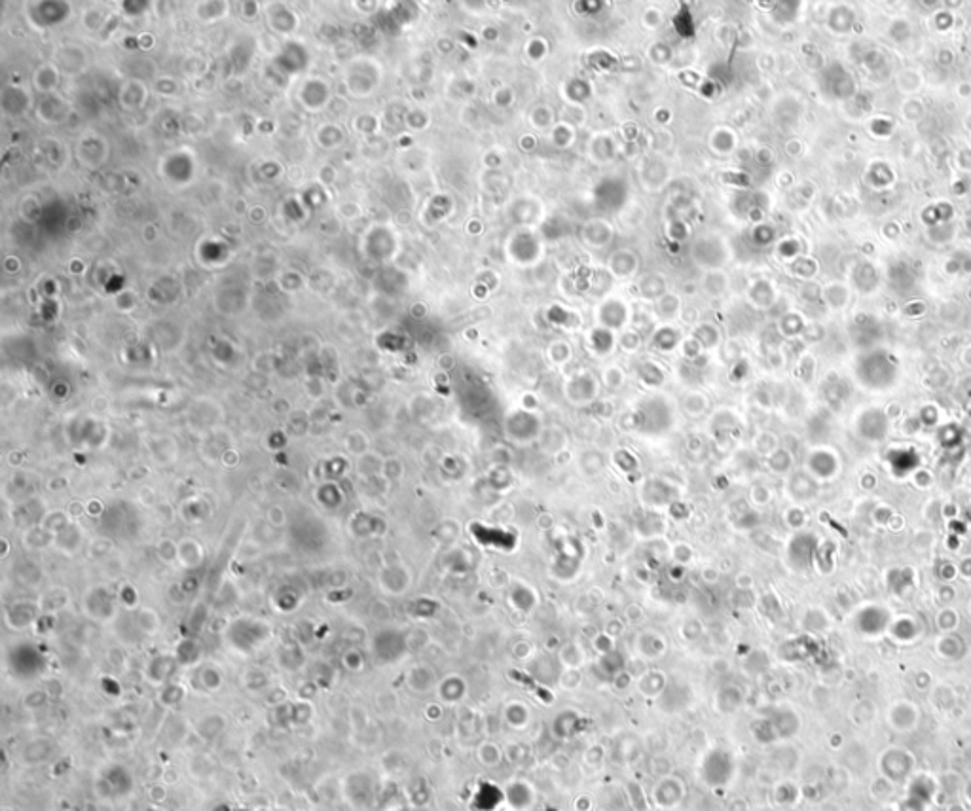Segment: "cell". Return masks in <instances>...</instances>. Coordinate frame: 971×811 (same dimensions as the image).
<instances>
[{
	"instance_id": "cell-43",
	"label": "cell",
	"mask_w": 971,
	"mask_h": 811,
	"mask_svg": "<svg viewBox=\"0 0 971 811\" xmlns=\"http://www.w3.org/2000/svg\"><path fill=\"white\" fill-rule=\"evenodd\" d=\"M616 344L621 345L626 353H636L641 347V338H639V334L636 330H624L621 334V338L616 339Z\"/></svg>"
},
{
	"instance_id": "cell-22",
	"label": "cell",
	"mask_w": 971,
	"mask_h": 811,
	"mask_svg": "<svg viewBox=\"0 0 971 811\" xmlns=\"http://www.w3.org/2000/svg\"><path fill=\"white\" fill-rule=\"evenodd\" d=\"M558 662L564 669H581L587 664V652L579 642H565L558 650Z\"/></svg>"
},
{
	"instance_id": "cell-51",
	"label": "cell",
	"mask_w": 971,
	"mask_h": 811,
	"mask_svg": "<svg viewBox=\"0 0 971 811\" xmlns=\"http://www.w3.org/2000/svg\"><path fill=\"white\" fill-rule=\"evenodd\" d=\"M611 681H613V688H616V690L624 692V690H626V688L632 684V675H630V671L624 669V671H621L619 675L613 677Z\"/></svg>"
},
{
	"instance_id": "cell-55",
	"label": "cell",
	"mask_w": 971,
	"mask_h": 811,
	"mask_svg": "<svg viewBox=\"0 0 971 811\" xmlns=\"http://www.w3.org/2000/svg\"><path fill=\"white\" fill-rule=\"evenodd\" d=\"M622 129H624L622 133H624V137H626V141H636V139L639 137V129H638V125L636 124H624V127H622Z\"/></svg>"
},
{
	"instance_id": "cell-10",
	"label": "cell",
	"mask_w": 971,
	"mask_h": 811,
	"mask_svg": "<svg viewBox=\"0 0 971 811\" xmlns=\"http://www.w3.org/2000/svg\"><path fill=\"white\" fill-rule=\"evenodd\" d=\"M552 736L560 741H570V739L577 738L582 730V716L573 709L562 711L558 715L554 716L552 721Z\"/></svg>"
},
{
	"instance_id": "cell-15",
	"label": "cell",
	"mask_w": 971,
	"mask_h": 811,
	"mask_svg": "<svg viewBox=\"0 0 971 811\" xmlns=\"http://www.w3.org/2000/svg\"><path fill=\"white\" fill-rule=\"evenodd\" d=\"M581 237L592 247H604L613 239V226L607 220H590L582 226Z\"/></svg>"
},
{
	"instance_id": "cell-34",
	"label": "cell",
	"mask_w": 971,
	"mask_h": 811,
	"mask_svg": "<svg viewBox=\"0 0 971 811\" xmlns=\"http://www.w3.org/2000/svg\"><path fill=\"white\" fill-rule=\"evenodd\" d=\"M550 139H552V144L556 148H567L573 144V139H575V127L567 122H560L552 127L550 131Z\"/></svg>"
},
{
	"instance_id": "cell-48",
	"label": "cell",
	"mask_w": 971,
	"mask_h": 811,
	"mask_svg": "<svg viewBox=\"0 0 971 811\" xmlns=\"http://www.w3.org/2000/svg\"><path fill=\"white\" fill-rule=\"evenodd\" d=\"M602 467H604V465H602V455H598V453H592V451H590L587 455H582V468H584V472L587 474H598L599 470H602Z\"/></svg>"
},
{
	"instance_id": "cell-42",
	"label": "cell",
	"mask_w": 971,
	"mask_h": 811,
	"mask_svg": "<svg viewBox=\"0 0 971 811\" xmlns=\"http://www.w3.org/2000/svg\"><path fill=\"white\" fill-rule=\"evenodd\" d=\"M673 28L681 36H691L693 34V16L689 10H679L673 17Z\"/></svg>"
},
{
	"instance_id": "cell-11",
	"label": "cell",
	"mask_w": 971,
	"mask_h": 811,
	"mask_svg": "<svg viewBox=\"0 0 971 811\" xmlns=\"http://www.w3.org/2000/svg\"><path fill=\"white\" fill-rule=\"evenodd\" d=\"M658 487H661V479L653 478L645 482L644 487H641V497H644L645 504H649V507H668V504H673L676 499H678V491H676V487L666 484V482L662 485V489H658Z\"/></svg>"
},
{
	"instance_id": "cell-56",
	"label": "cell",
	"mask_w": 971,
	"mask_h": 811,
	"mask_svg": "<svg viewBox=\"0 0 971 811\" xmlns=\"http://www.w3.org/2000/svg\"><path fill=\"white\" fill-rule=\"evenodd\" d=\"M497 36H499L497 28H493V27L482 28V40H486V42H495Z\"/></svg>"
},
{
	"instance_id": "cell-49",
	"label": "cell",
	"mask_w": 971,
	"mask_h": 811,
	"mask_svg": "<svg viewBox=\"0 0 971 811\" xmlns=\"http://www.w3.org/2000/svg\"><path fill=\"white\" fill-rule=\"evenodd\" d=\"M570 319L571 311H565L564 307H560V305H552V307L548 309V321L554 322V324H565V327H567V324H570Z\"/></svg>"
},
{
	"instance_id": "cell-24",
	"label": "cell",
	"mask_w": 971,
	"mask_h": 811,
	"mask_svg": "<svg viewBox=\"0 0 971 811\" xmlns=\"http://www.w3.org/2000/svg\"><path fill=\"white\" fill-rule=\"evenodd\" d=\"M475 755H476V762H478L481 766L490 768V770L491 768L501 766L503 758H505V753H503L501 747H499L495 741H491V739H484V741H481V743H478V747H476Z\"/></svg>"
},
{
	"instance_id": "cell-53",
	"label": "cell",
	"mask_w": 971,
	"mask_h": 811,
	"mask_svg": "<svg viewBox=\"0 0 971 811\" xmlns=\"http://www.w3.org/2000/svg\"><path fill=\"white\" fill-rule=\"evenodd\" d=\"M592 806H594V804H592V798H590V796H588V795L577 796V800H575V811H590V810H592Z\"/></svg>"
},
{
	"instance_id": "cell-45",
	"label": "cell",
	"mask_w": 971,
	"mask_h": 811,
	"mask_svg": "<svg viewBox=\"0 0 971 811\" xmlns=\"http://www.w3.org/2000/svg\"><path fill=\"white\" fill-rule=\"evenodd\" d=\"M590 65L596 68H602V70H609L616 65V57L607 53V51H596L590 55Z\"/></svg>"
},
{
	"instance_id": "cell-36",
	"label": "cell",
	"mask_w": 971,
	"mask_h": 811,
	"mask_svg": "<svg viewBox=\"0 0 971 811\" xmlns=\"http://www.w3.org/2000/svg\"><path fill=\"white\" fill-rule=\"evenodd\" d=\"M592 648L598 656H607V654L616 650V639L611 637L609 633H605V631H599V633L592 637Z\"/></svg>"
},
{
	"instance_id": "cell-9",
	"label": "cell",
	"mask_w": 971,
	"mask_h": 811,
	"mask_svg": "<svg viewBox=\"0 0 971 811\" xmlns=\"http://www.w3.org/2000/svg\"><path fill=\"white\" fill-rule=\"evenodd\" d=\"M505 806V795L501 787H497L491 781H482L473 793L471 798V810L473 811H499Z\"/></svg>"
},
{
	"instance_id": "cell-58",
	"label": "cell",
	"mask_w": 971,
	"mask_h": 811,
	"mask_svg": "<svg viewBox=\"0 0 971 811\" xmlns=\"http://www.w3.org/2000/svg\"><path fill=\"white\" fill-rule=\"evenodd\" d=\"M670 120H672V116H670V112H668V110H664V108H662V110H656V122H662V124H666V122H670Z\"/></svg>"
},
{
	"instance_id": "cell-29",
	"label": "cell",
	"mask_w": 971,
	"mask_h": 811,
	"mask_svg": "<svg viewBox=\"0 0 971 811\" xmlns=\"http://www.w3.org/2000/svg\"><path fill=\"white\" fill-rule=\"evenodd\" d=\"M590 150H592V158L598 164H609L615 156L616 147L609 135H598L590 144Z\"/></svg>"
},
{
	"instance_id": "cell-59",
	"label": "cell",
	"mask_w": 971,
	"mask_h": 811,
	"mask_svg": "<svg viewBox=\"0 0 971 811\" xmlns=\"http://www.w3.org/2000/svg\"><path fill=\"white\" fill-rule=\"evenodd\" d=\"M486 159H488V161H486V164L490 165V167H491V165H493V167H499V165H501V158H499V156H497V154H490V156H488V158H486Z\"/></svg>"
},
{
	"instance_id": "cell-14",
	"label": "cell",
	"mask_w": 971,
	"mask_h": 811,
	"mask_svg": "<svg viewBox=\"0 0 971 811\" xmlns=\"http://www.w3.org/2000/svg\"><path fill=\"white\" fill-rule=\"evenodd\" d=\"M668 687V677L666 673H662L658 669H649L644 671L641 677L638 679V690L641 692V696L651 699H658L662 696V692L666 690Z\"/></svg>"
},
{
	"instance_id": "cell-39",
	"label": "cell",
	"mask_w": 971,
	"mask_h": 811,
	"mask_svg": "<svg viewBox=\"0 0 971 811\" xmlns=\"http://www.w3.org/2000/svg\"><path fill=\"white\" fill-rule=\"evenodd\" d=\"M548 356L554 364H565L571 359V345L565 341H554L548 347Z\"/></svg>"
},
{
	"instance_id": "cell-19",
	"label": "cell",
	"mask_w": 971,
	"mask_h": 811,
	"mask_svg": "<svg viewBox=\"0 0 971 811\" xmlns=\"http://www.w3.org/2000/svg\"><path fill=\"white\" fill-rule=\"evenodd\" d=\"M530 721L531 713L530 707L525 704L514 699V701H508V704L505 705V709H503V722H505L508 728H513V730L520 732V730L528 728Z\"/></svg>"
},
{
	"instance_id": "cell-32",
	"label": "cell",
	"mask_w": 971,
	"mask_h": 811,
	"mask_svg": "<svg viewBox=\"0 0 971 811\" xmlns=\"http://www.w3.org/2000/svg\"><path fill=\"white\" fill-rule=\"evenodd\" d=\"M649 161L651 164L644 165V184H647V188H651V190H656V188L664 184V181L658 179V175L666 179L668 171L664 164H662V159H649Z\"/></svg>"
},
{
	"instance_id": "cell-21",
	"label": "cell",
	"mask_w": 971,
	"mask_h": 811,
	"mask_svg": "<svg viewBox=\"0 0 971 811\" xmlns=\"http://www.w3.org/2000/svg\"><path fill=\"white\" fill-rule=\"evenodd\" d=\"M588 345H590V349H592L598 356L611 355L616 345L615 332H611V330L602 327L594 328V330H590V334H588Z\"/></svg>"
},
{
	"instance_id": "cell-37",
	"label": "cell",
	"mask_w": 971,
	"mask_h": 811,
	"mask_svg": "<svg viewBox=\"0 0 971 811\" xmlns=\"http://www.w3.org/2000/svg\"><path fill=\"white\" fill-rule=\"evenodd\" d=\"M602 381H604V385L607 389L619 391L622 385H624V381H626V373H624L622 368L609 366L605 368L604 373H602Z\"/></svg>"
},
{
	"instance_id": "cell-1",
	"label": "cell",
	"mask_w": 971,
	"mask_h": 811,
	"mask_svg": "<svg viewBox=\"0 0 971 811\" xmlns=\"http://www.w3.org/2000/svg\"><path fill=\"white\" fill-rule=\"evenodd\" d=\"M738 772V762L727 747H712L700 758L698 778L708 789L725 790Z\"/></svg>"
},
{
	"instance_id": "cell-6",
	"label": "cell",
	"mask_w": 971,
	"mask_h": 811,
	"mask_svg": "<svg viewBox=\"0 0 971 811\" xmlns=\"http://www.w3.org/2000/svg\"><path fill=\"white\" fill-rule=\"evenodd\" d=\"M503 795L508 811H531L537 804V789L524 778L510 779L503 787Z\"/></svg>"
},
{
	"instance_id": "cell-13",
	"label": "cell",
	"mask_w": 971,
	"mask_h": 811,
	"mask_svg": "<svg viewBox=\"0 0 971 811\" xmlns=\"http://www.w3.org/2000/svg\"><path fill=\"white\" fill-rule=\"evenodd\" d=\"M666 639L662 633L653 630L641 631L636 639V650H638L639 658L644 659H656L664 656L666 652Z\"/></svg>"
},
{
	"instance_id": "cell-23",
	"label": "cell",
	"mask_w": 971,
	"mask_h": 811,
	"mask_svg": "<svg viewBox=\"0 0 971 811\" xmlns=\"http://www.w3.org/2000/svg\"><path fill=\"white\" fill-rule=\"evenodd\" d=\"M636 373H638L639 381L645 387H649V389H658L666 381V373L661 368V364H656L655 361L639 362L638 368H636Z\"/></svg>"
},
{
	"instance_id": "cell-50",
	"label": "cell",
	"mask_w": 971,
	"mask_h": 811,
	"mask_svg": "<svg viewBox=\"0 0 971 811\" xmlns=\"http://www.w3.org/2000/svg\"><path fill=\"white\" fill-rule=\"evenodd\" d=\"M687 235H689V228H687V224L681 222V220H673L672 224H670V237L676 239V241H685Z\"/></svg>"
},
{
	"instance_id": "cell-27",
	"label": "cell",
	"mask_w": 971,
	"mask_h": 811,
	"mask_svg": "<svg viewBox=\"0 0 971 811\" xmlns=\"http://www.w3.org/2000/svg\"><path fill=\"white\" fill-rule=\"evenodd\" d=\"M639 294L644 296L645 300H658L666 294V279L664 275H658V273H649L645 275L639 282Z\"/></svg>"
},
{
	"instance_id": "cell-25",
	"label": "cell",
	"mask_w": 971,
	"mask_h": 811,
	"mask_svg": "<svg viewBox=\"0 0 971 811\" xmlns=\"http://www.w3.org/2000/svg\"><path fill=\"white\" fill-rule=\"evenodd\" d=\"M742 704V692L740 688L733 687V684H725L723 688H719L718 696H715V709L723 715H728L736 711Z\"/></svg>"
},
{
	"instance_id": "cell-47",
	"label": "cell",
	"mask_w": 971,
	"mask_h": 811,
	"mask_svg": "<svg viewBox=\"0 0 971 811\" xmlns=\"http://www.w3.org/2000/svg\"><path fill=\"white\" fill-rule=\"evenodd\" d=\"M641 23H644L645 28H649V31H656V28L662 25V11L656 10V8H649V10H645L644 16H641Z\"/></svg>"
},
{
	"instance_id": "cell-41",
	"label": "cell",
	"mask_w": 971,
	"mask_h": 811,
	"mask_svg": "<svg viewBox=\"0 0 971 811\" xmlns=\"http://www.w3.org/2000/svg\"><path fill=\"white\" fill-rule=\"evenodd\" d=\"M552 122H554L552 110L548 107H545V105L537 107L535 110H533V114H531V124L535 125V127H539V129H547V127L552 125Z\"/></svg>"
},
{
	"instance_id": "cell-2",
	"label": "cell",
	"mask_w": 971,
	"mask_h": 811,
	"mask_svg": "<svg viewBox=\"0 0 971 811\" xmlns=\"http://www.w3.org/2000/svg\"><path fill=\"white\" fill-rule=\"evenodd\" d=\"M632 430L644 434H662L673 425V406L666 396L653 395L641 401V404L630 413Z\"/></svg>"
},
{
	"instance_id": "cell-20",
	"label": "cell",
	"mask_w": 971,
	"mask_h": 811,
	"mask_svg": "<svg viewBox=\"0 0 971 811\" xmlns=\"http://www.w3.org/2000/svg\"><path fill=\"white\" fill-rule=\"evenodd\" d=\"M408 687L418 694L431 692V690L436 687L435 671L431 669V667H427V665H416V667H412V671L408 673Z\"/></svg>"
},
{
	"instance_id": "cell-17",
	"label": "cell",
	"mask_w": 971,
	"mask_h": 811,
	"mask_svg": "<svg viewBox=\"0 0 971 811\" xmlns=\"http://www.w3.org/2000/svg\"><path fill=\"white\" fill-rule=\"evenodd\" d=\"M638 256L634 250L630 248H621L616 253L611 254L609 258V270L611 273L619 279H626V277H632L638 270Z\"/></svg>"
},
{
	"instance_id": "cell-4",
	"label": "cell",
	"mask_w": 971,
	"mask_h": 811,
	"mask_svg": "<svg viewBox=\"0 0 971 811\" xmlns=\"http://www.w3.org/2000/svg\"><path fill=\"white\" fill-rule=\"evenodd\" d=\"M687 796L685 781L678 775H662L651 789V802L656 810L673 811L683 804Z\"/></svg>"
},
{
	"instance_id": "cell-52",
	"label": "cell",
	"mask_w": 971,
	"mask_h": 811,
	"mask_svg": "<svg viewBox=\"0 0 971 811\" xmlns=\"http://www.w3.org/2000/svg\"><path fill=\"white\" fill-rule=\"evenodd\" d=\"M691 556H693V552H691V548L685 546V544H679V546L673 550V558H676L678 563L685 565L687 561H691Z\"/></svg>"
},
{
	"instance_id": "cell-46",
	"label": "cell",
	"mask_w": 971,
	"mask_h": 811,
	"mask_svg": "<svg viewBox=\"0 0 971 811\" xmlns=\"http://www.w3.org/2000/svg\"><path fill=\"white\" fill-rule=\"evenodd\" d=\"M491 99H493V102H495L497 107H510L514 101V91L510 90L508 85H501V88H497V90L493 91Z\"/></svg>"
},
{
	"instance_id": "cell-54",
	"label": "cell",
	"mask_w": 971,
	"mask_h": 811,
	"mask_svg": "<svg viewBox=\"0 0 971 811\" xmlns=\"http://www.w3.org/2000/svg\"><path fill=\"white\" fill-rule=\"evenodd\" d=\"M575 6L577 8H587L582 14H598L604 8V2H590V0H587V2H577Z\"/></svg>"
},
{
	"instance_id": "cell-3",
	"label": "cell",
	"mask_w": 971,
	"mask_h": 811,
	"mask_svg": "<svg viewBox=\"0 0 971 811\" xmlns=\"http://www.w3.org/2000/svg\"><path fill=\"white\" fill-rule=\"evenodd\" d=\"M505 434L514 444H531L541 436V419L535 411L514 410L505 417Z\"/></svg>"
},
{
	"instance_id": "cell-8",
	"label": "cell",
	"mask_w": 971,
	"mask_h": 811,
	"mask_svg": "<svg viewBox=\"0 0 971 811\" xmlns=\"http://www.w3.org/2000/svg\"><path fill=\"white\" fill-rule=\"evenodd\" d=\"M596 319H598L599 327L615 332L630 322V309H628L626 302L619 298H607L598 305Z\"/></svg>"
},
{
	"instance_id": "cell-35",
	"label": "cell",
	"mask_w": 971,
	"mask_h": 811,
	"mask_svg": "<svg viewBox=\"0 0 971 811\" xmlns=\"http://www.w3.org/2000/svg\"><path fill=\"white\" fill-rule=\"evenodd\" d=\"M683 410L687 415L700 417L708 410V398L702 393H689L683 401Z\"/></svg>"
},
{
	"instance_id": "cell-57",
	"label": "cell",
	"mask_w": 971,
	"mask_h": 811,
	"mask_svg": "<svg viewBox=\"0 0 971 811\" xmlns=\"http://www.w3.org/2000/svg\"><path fill=\"white\" fill-rule=\"evenodd\" d=\"M520 148H522V150H533V148H535V139L531 135H525L524 139L520 141Z\"/></svg>"
},
{
	"instance_id": "cell-18",
	"label": "cell",
	"mask_w": 971,
	"mask_h": 811,
	"mask_svg": "<svg viewBox=\"0 0 971 811\" xmlns=\"http://www.w3.org/2000/svg\"><path fill=\"white\" fill-rule=\"evenodd\" d=\"M507 601L514 610L530 614L531 610L537 607V603H539V598H537V593L533 592L528 584H514V586L508 590Z\"/></svg>"
},
{
	"instance_id": "cell-26",
	"label": "cell",
	"mask_w": 971,
	"mask_h": 811,
	"mask_svg": "<svg viewBox=\"0 0 971 811\" xmlns=\"http://www.w3.org/2000/svg\"><path fill=\"white\" fill-rule=\"evenodd\" d=\"M736 144H738V139L734 135V131L728 129V127H718V129H713L712 137H710V147H712L713 152L721 154V156H727V154L733 152Z\"/></svg>"
},
{
	"instance_id": "cell-16",
	"label": "cell",
	"mask_w": 971,
	"mask_h": 811,
	"mask_svg": "<svg viewBox=\"0 0 971 811\" xmlns=\"http://www.w3.org/2000/svg\"><path fill=\"white\" fill-rule=\"evenodd\" d=\"M683 344V338H681V332L678 328L672 327V324H662L653 332L651 336V347L661 353H672Z\"/></svg>"
},
{
	"instance_id": "cell-7",
	"label": "cell",
	"mask_w": 971,
	"mask_h": 811,
	"mask_svg": "<svg viewBox=\"0 0 971 811\" xmlns=\"http://www.w3.org/2000/svg\"><path fill=\"white\" fill-rule=\"evenodd\" d=\"M541 241L530 230H522L518 233H514L510 237V241L507 243L508 256L520 265L535 264L537 260L541 258Z\"/></svg>"
},
{
	"instance_id": "cell-28",
	"label": "cell",
	"mask_w": 971,
	"mask_h": 811,
	"mask_svg": "<svg viewBox=\"0 0 971 811\" xmlns=\"http://www.w3.org/2000/svg\"><path fill=\"white\" fill-rule=\"evenodd\" d=\"M681 311V300L676 294L666 292L655 302V313L661 321H673Z\"/></svg>"
},
{
	"instance_id": "cell-44",
	"label": "cell",
	"mask_w": 971,
	"mask_h": 811,
	"mask_svg": "<svg viewBox=\"0 0 971 811\" xmlns=\"http://www.w3.org/2000/svg\"><path fill=\"white\" fill-rule=\"evenodd\" d=\"M604 756H605V753H604V747H602V745H590V747L584 751V755H582V762H584L588 768L596 770L598 766H602V762H604Z\"/></svg>"
},
{
	"instance_id": "cell-31",
	"label": "cell",
	"mask_w": 971,
	"mask_h": 811,
	"mask_svg": "<svg viewBox=\"0 0 971 811\" xmlns=\"http://www.w3.org/2000/svg\"><path fill=\"white\" fill-rule=\"evenodd\" d=\"M590 95H592V85H590V82H587V80L573 78L571 82L565 84V97H567L570 102H573V105H581V102L587 101Z\"/></svg>"
},
{
	"instance_id": "cell-5",
	"label": "cell",
	"mask_w": 971,
	"mask_h": 811,
	"mask_svg": "<svg viewBox=\"0 0 971 811\" xmlns=\"http://www.w3.org/2000/svg\"><path fill=\"white\" fill-rule=\"evenodd\" d=\"M565 398L575 406L592 404L599 395V379L588 370L575 372L564 385Z\"/></svg>"
},
{
	"instance_id": "cell-38",
	"label": "cell",
	"mask_w": 971,
	"mask_h": 811,
	"mask_svg": "<svg viewBox=\"0 0 971 811\" xmlns=\"http://www.w3.org/2000/svg\"><path fill=\"white\" fill-rule=\"evenodd\" d=\"M673 51L672 48L666 44V42H656L649 48V59L656 65H666V63L672 61Z\"/></svg>"
},
{
	"instance_id": "cell-33",
	"label": "cell",
	"mask_w": 971,
	"mask_h": 811,
	"mask_svg": "<svg viewBox=\"0 0 971 811\" xmlns=\"http://www.w3.org/2000/svg\"><path fill=\"white\" fill-rule=\"evenodd\" d=\"M535 203H533V205H535ZM533 205H528V199H520V201L514 203L513 214L518 224H533L537 218H541L542 207L539 205V207H535L533 211H530V207H533Z\"/></svg>"
},
{
	"instance_id": "cell-30",
	"label": "cell",
	"mask_w": 971,
	"mask_h": 811,
	"mask_svg": "<svg viewBox=\"0 0 971 811\" xmlns=\"http://www.w3.org/2000/svg\"><path fill=\"white\" fill-rule=\"evenodd\" d=\"M693 338L698 341L702 351L713 349V347H718V345L721 344V334H719L718 328L713 327V324H710V322H702V324H698V327L695 328V332H693Z\"/></svg>"
},
{
	"instance_id": "cell-40",
	"label": "cell",
	"mask_w": 971,
	"mask_h": 811,
	"mask_svg": "<svg viewBox=\"0 0 971 811\" xmlns=\"http://www.w3.org/2000/svg\"><path fill=\"white\" fill-rule=\"evenodd\" d=\"M547 51L548 46L547 42H545V38H541V36H535V38H531L530 42L525 44V53H528V57H530L531 61H541L542 57L547 55Z\"/></svg>"
},
{
	"instance_id": "cell-12",
	"label": "cell",
	"mask_w": 971,
	"mask_h": 811,
	"mask_svg": "<svg viewBox=\"0 0 971 811\" xmlns=\"http://www.w3.org/2000/svg\"><path fill=\"white\" fill-rule=\"evenodd\" d=\"M439 698L448 705H458L461 704L465 698H467V692H469V684L465 681L463 677L458 675V673H452V675H446L439 682Z\"/></svg>"
}]
</instances>
